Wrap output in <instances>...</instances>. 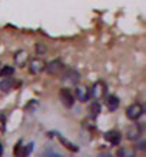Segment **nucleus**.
Wrapping results in <instances>:
<instances>
[{"mask_svg": "<svg viewBox=\"0 0 146 157\" xmlns=\"http://www.w3.org/2000/svg\"><path fill=\"white\" fill-rule=\"evenodd\" d=\"M45 67H46V62L40 57H34L27 63V69L32 75H40L45 70Z\"/></svg>", "mask_w": 146, "mask_h": 157, "instance_id": "6", "label": "nucleus"}, {"mask_svg": "<svg viewBox=\"0 0 146 157\" xmlns=\"http://www.w3.org/2000/svg\"><path fill=\"white\" fill-rule=\"evenodd\" d=\"M100 112H102V104H100V101L97 99L92 100V101L89 103V116L96 117L100 114Z\"/></svg>", "mask_w": 146, "mask_h": 157, "instance_id": "13", "label": "nucleus"}, {"mask_svg": "<svg viewBox=\"0 0 146 157\" xmlns=\"http://www.w3.org/2000/svg\"><path fill=\"white\" fill-rule=\"evenodd\" d=\"M90 90H92V99H102L106 96L108 93V86L105 84L103 82H96L93 86H90Z\"/></svg>", "mask_w": 146, "mask_h": 157, "instance_id": "8", "label": "nucleus"}, {"mask_svg": "<svg viewBox=\"0 0 146 157\" xmlns=\"http://www.w3.org/2000/svg\"><path fill=\"white\" fill-rule=\"evenodd\" d=\"M14 75V67L13 66H9V64H6V66H3L2 69H0V77H9V76H13Z\"/></svg>", "mask_w": 146, "mask_h": 157, "instance_id": "16", "label": "nucleus"}, {"mask_svg": "<svg viewBox=\"0 0 146 157\" xmlns=\"http://www.w3.org/2000/svg\"><path fill=\"white\" fill-rule=\"evenodd\" d=\"M103 137H105V140L112 146H119L122 141V134L117 130H109V132H106L103 134Z\"/></svg>", "mask_w": 146, "mask_h": 157, "instance_id": "9", "label": "nucleus"}, {"mask_svg": "<svg viewBox=\"0 0 146 157\" xmlns=\"http://www.w3.org/2000/svg\"><path fill=\"white\" fill-rule=\"evenodd\" d=\"M143 134V126L140 123H132L126 128V139L130 141L139 140Z\"/></svg>", "mask_w": 146, "mask_h": 157, "instance_id": "4", "label": "nucleus"}, {"mask_svg": "<svg viewBox=\"0 0 146 157\" xmlns=\"http://www.w3.org/2000/svg\"><path fill=\"white\" fill-rule=\"evenodd\" d=\"M76 97L80 101V103H88L89 100H92V90L89 86H85V84H76V90H75Z\"/></svg>", "mask_w": 146, "mask_h": 157, "instance_id": "3", "label": "nucleus"}, {"mask_svg": "<svg viewBox=\"0 0 146 157\" xmlns=\"http://www.w3.org/2000/svg\"><path fill=\"white\" fill-rule=\"evenodd\" d=\"M13 60H14V64L19 67H25L29 62V54L26 50H17L14 56H13Z\"/></svg>", "mask_w": 146, "mask_h": 157, "instance_id": "10", "label": "nucleus"}, {"mask_svg": "<svg viewBox=\"0 0 146 157\" xmlns=\"http://www.w3.org/2000/svg\"><path fill=\"white\" fill-rule=\"evenodd\" d=\"M143 113H145V107L140 103H133L126 109V117L132 121H138L143 116Z\"/></svg>", "mask_w": 146, "mask_h": 157, "instance_id": "2", "label": "nucleus"}, {"mask_svg": "<svg viewBox=\"0 0 146 157\" xmlns=\"http://www.w3.org/2000/svg\"><path fill=\"white\" fill-rule=\"evenodd\" d=\"M135 154H136V150L130 147H120L116 151V156L119 157H135Z\"/></svg>", "mask_w": 146, "mask_h": 157, "instance_id": "15", "label": "nucleus"}, {"mask_svg": "<svg viewBox=\"0 0 146 157\" xmlns=\"http://www.w3.org/2000/svg\"><path fill=\"white\" fill-rule=\"evenodd\" d=\"M47 52V47L43 43H36V54H39V56H42V54H45Z\"/></svg>", "mask_w": 146, "mask_h": 157, "instance_id": "18", "label": "nucleus"}, {"mask_svg": "<svg viewBox=\"0 0 146 157\" xmlns=\"http://www.w3.org/2000/svg\"><path fill=\"white\" fill-rule=\"evenodd\" d=\"M138 143H136V149L138 150H145L146 149V140H136Z\"/></svg>", "mask_w": 146, "mask_h": 157, "instance_id": "20", "label": "nucleus"}, {"mask_svg": "<svg viewBox=\"0 0 146 157\" xmlns=\"http://www.w3.org/2000/svg\"><path fill=\"white\" fill-rule=\"evenodd\" d=\"M60 76H62V82L65 84H67V86H76L80 82V73L73 67L63 69Z\"/></svg>", "mask_w": 146, "mask_h": 157, "instance_id": "1", "label": "nucleus"}, {"mask_svg": "<svg viewBox=\"0 0 146 157\" xmlns=\"http://www.w3.org/2000/svg\"><path fill=\"white\" fill-rule=\"evenodd\" d=\"M65 69V64L60 59H54L52 62L46 63V67H45V70L46 73H49L50 76H57L62 73V70Z\"/></svg>", "mask_w": 146, "mask_h": 157, "instance_id": "5", "label": "nucleus"}, {"mask_svg": "<svg viewBox=\"0 0 146 157\" xmlns=\"http://www.w3.org/2000/svg\"><path fill=\"white\" fill-rule=\"evenodd\" d=\"M33 149H34V143H33V141L27 143V144L23 146V149H22V156H29V154L33 151Z\"/></svg>", "mask_w": 146, "mask_h": 157, "instance_id": "17", "label": "nucleus"}, {"mask_svg": "<svg viewBox=\"0 0 146 157\" xmlns=\"http://www.w3.org/2000/svg\"><path fill=\"white\" fill-rule=\"evenodd\" d=\"M22 149H23V140H19L16 143V146H14V156H20L22 154Z\"/></svg>", "mask_w": 146, "mask_h": 157, "instance_id": "19", "label": "nucleus"}, {"mask_svg": "<svg viewBox=\"0 0 146 157\" xmlns=\"http://www.w3.org/2000/svg\"><path fill=\"white\" fill-rule=\"evenodd\" d=\"M106 97V107H108L109 112H116L117 109H119V106H120V100H119V97L115 94H106L105 96Z\"/></svg>", "mask_w": 146, "mask_h": 157, "instance_id": "11", "label": "nucleus"}, {"mask_svg": "<svg viewBox=\"0 0 146 157\" xmlns=\"http://www.w3.org/2000/svg\"><path fill=\"white\" fill-rule=\"evenodd\" d=\"M59 97H60V101H62V104L65 106V107H67V109L73 107V104H75V101H76L75 96L72 94V91L69 90V89H66V87L60 90V93H59Z\"/></svg>", "mask_w": 146, "mask_h": 157, "instance_id": "7", "label": "nucleus"}, {"mask_svg": "<svg viewBox=\"0 0 146 157\" xmlns=\"http://www.w3.org/2000/svg\"><path fill=\"white\" fill-rule=\"evenodd\" d=\"M56 136H57V139L60 140V143H62V144L65 146L66 149H69L70 151H73V153H76V151H79V147H77L76 144H73V143H70V141L67 140V139H65V137H63L62 134H60V133H56Z\"/></svg>", "mask_w": 146, "mask_h": 157, "instance_id": "14", "label": "nucleus"}, {"mask_svg": "<svg viewBox=\"0 0 146 157\" xmlns=\"http://www.w3.org/2000/svg\"><path fill=\"white\" fill-rule=\"evenodd\" d=\"M14 84H16V80L13 78V76H9V77H3L2 82H0V90L3 93H9L14 89Z\"/></svg>", "mask_w": 146, "mask_h": 157, "instance_id": "12", "label": "nucleus"}, {"mask_svg": "<svg viewBox=\"0 0 146 157\" xmlns=\"http://www.w3.org/2000/svg\"><path fill=\"white\" fill-rule=\"evenodd\" d=\"M0 156H3V146H2V143H0Z\"/></svg>", "mask_w": 146, "mask_h": 157, "instance_id": "21", "label": "nucleus"}]
</instances>
